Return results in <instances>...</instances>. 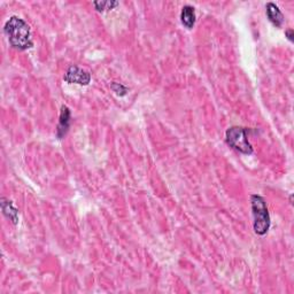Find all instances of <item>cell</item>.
I'll return each mask as SVG.
<instances>
[{"label": "cell", "mask_w": 294, "mask_h": 294, "mask_svg": "<svg viewBox=\"0 0 294 294\" xmlns=\"http://www.w3.org/2000/svg\"><path fill=\"white\" fill-rule=\"evenodd\" d=\"M111 89L114 92H115L117 95H120V96H124L129 92L128 87L124 86L123 84H121V83H117V82H112L111 83Z\"/></svg>", "instance_id": "obj_10"}, {"label": "cell", "mask_w": 294, "mask_h": 294, "mask_svg": "<svg viewBox=\"0 0 294 294\" xmlns=\"http://www.w3.org/2000/svg\"><path fill=\"white\" fill-rule=\"evenodd\" d=\"M4 32L13 48L25 51L34 47L30 25L19 16H11L4 25Z\"/></svg>", "instance_id": "obj_1"}, {"label": "cell", "mask_w": 294, "mask_h": 294, "mask_svg": "<svg viewBox=\"0 0 294 294\" xmlns=\"http://www.w3.org/2000/svg\"><path fill=\"white\" fill-rule=\"evenodd\" d=\"M267 16L276 28H282L284 24V15L279 7L274 3H268L266 5Z\"/></svg>", "instance_id": "obj_6"}, {"label": "cell", "mask_w": 294, "mask_h": 294, "mask_svg": "<svg viewBox=\"0 0 294 294\" xmlns=\"http://www.w3.org/2000/svg\"><path fill=\"white\" fill-rule=\"evenodd\" d=\"M0 205H2L3 214L10 219L13 224L16 225L19 223V212H17V209L14 207L12 201L6 198H2L0 199Z\"/></svg>", "instance_id": "obj_7"}, {"label": "cell", "mask_w": 294, "mask_h": 294, "mask_svg": "<svg viewBox=\"0 0 294 294\" xmlns=\"http://www.w3.org/2000/svg\"><path fill=\"white\" fill-rule=\"evenodd\" d=\"M70 120H72V113H70V109L67 106H62L60 111L59 124L58 128H56V137L59 139H62L64 136L67 135L70 126Z\"/></svg>", "instance_id": "obj_5"}, {"label": "cell", "mask_w": 294, "mask_h": 294, "mask_svg": "<svg viewBox=\"0 0 294 294\" xmlns=\"http://www.w3.org/2000/svg\"><path fill=\"white\" fill-rule=\"evenodd\" d=\"M195 10L191 5H185L181 12V22L186 29H192L195 24Z\"/></svg>", "instance_id": "obj_8"}, {"label": "cell", "mask_w": 294, "mask_h": 294, "mask_svg": "<svg viewBox=\"0 0 294 294\" xmlns=\"http://www.w3.org/2000/svg\"><path fill=\"white\" fill-rule=\"evenodd\" d=\"M248 129L244 126H231L225 131V140L230 147L245 155L253 154L254 148L248 140Z\"/></svg>", "instance_id": "obj_3"}, {"label": "cell", "mask_w": 294, "mask_h": 294, "mask_svg": "<svg viewBox=\"0 0 294 294\" xmlns=\"http://www.w3.org/2000/svg\"><path fill=\"white\" fill-rule=\"evenodd\" d=\"M285 35H286V37L289 42H293L294 41V31L292 29H288L285 31Z\"/></svg>", "instance_id": "obj_11"}, {"label": "cell", "mask_w": 294, "mask_h": 294, "mask_svg": "<svg viewBox=\"0 0 294 294\" xmlns=\"http://www.w3.org/2000/svg\"><path fill=\"white\" fill-rule=\"evenodd\" d=\"M252 214H253V227L254 232L258 236H266L270 229V215L267 207L266 200L261 195H251Z\"/></svg>", "instance_id": "obj_2"}, {"label": "cell", "mask_w": 294, "mask_h": 294, "mask_svg": "<svg viewBox=\"0 0 294 294\" xmlns=\"http://www.w3.org/2000/svg\"><path fill=\"white\" fill-rule=\"evenodd\" d=\"M63 81L68 84H77L81 86H86L91 83V74L78 66H70L63 75Z\"/></svg>", "instance_id": "obj_4"}, {"label": "cell", "mask_w": 294, "mask_h": 294, "mask_svg": "<svg viewBox=\"0 0 294 294\" xmlns=\"http://www.w3.org/2000/svg\"><path fill=\"white\" fill-rule=\"evenodd\" d=\"M93 6L98 12H105L114 10L118 6L117 2H93Z\"/></svg>", "instance_id": "obj_9"}]
</instances>
